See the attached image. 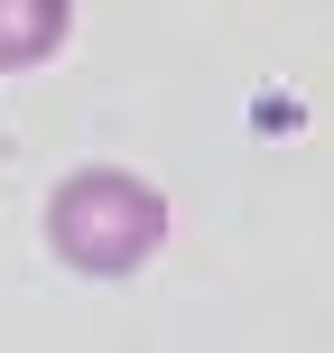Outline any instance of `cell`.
I'll return each mask as SVG.
<instances>
[{
	"label": "cell",
	"instance_id": "cell-1",
	"mask_svg": "<svg viewBox=\"0 0 334 353\" xmlns=\"http://www.w3.org/2000/svg\"><path fill=\"white\" fill-rule=\"evenodd\" d=\"M47 242H56V261L84 270V279H130V270L158 261V242H167V195L149 186V176H130V168H84V176L56 186Z\"/></svg>",
	"mask_w": 334,
	"mask_h": 353
},
{
	"label": "cell",
	"instance_id": "cell-2",
	"mask_svg": "<svg viewBox=\"0 0 334 353\" xmlns=\"http://www.w3.org/2000/svg\"><path fill=\"white\" fill-rule=\"evenodd\" d=\"M74 37V0H0V74L47 65Z\"/></svg>",
	"mask_w": 334,
	"mask_h": 353
}]
</instances>
